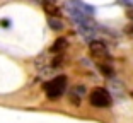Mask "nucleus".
Listing matches in <instances>:
<instances>
[{"instance_id": "obj_7", "label": "nucleus", "mask_w": 133, "mask_h": 123, "mask_svg": "<svg viewBox=\"0 0 133 123\" xmlns=\"http://www.w3.org/2000/svg\"><path fill=\"white\" fill-rule=\"evenodd\" d=\"M97 68H99V72H101L104 77H113V75H114V70H113V67H111V65L99 63V65H97Z\"/></svg>"}, {"instance_id": "obj_6", "label": "nucleus", "mask_w": 133, "mask_h": 123, "mask_svg": "<svg viewBox=\"0 0 133 123\" xmlns=\"http://www.w3.org/2000/svg\"><path fill=\"white\" fill-rule=\"evenodd\" d=\"M66 46H68V41H66L65 38H58L55 43L51 44L50 51H51V53H56V55H58V53H63V51H65Z\"/></svg>"}, {"instance_id": "obj_1", "label": "nucleus", "mask_w": 133, "mask_h": 123, "mask_svg": "<svg viewBox=\"0 0 133 123\" xmlns=\"http://www.w3.org/2000/svg\"><path fill=\"white\" fill-rule=\"evenodd\" d=\"M66 82H68V79H66L65 75H58V77H55V79L48 80V82L44 84L46 98H48V99H51V101L62 98L63 92H65V89H66Z\"/></svg>"}, {"instance_id": "obj_5", "label": "nucleus", "mask_w": 133, "mask_h": 123, "mask_svg": "<svg viewBox=\"0 0 133 123\" xmlns=\"http://www.w3.org/2000/svg\"><path fill=\"white\" fill-rule=\"evenodd\" d=\"M43 9L48 14V17H51V19H60L62 17V10H60V7L56 4H44Z\"/></svg>"}, {"instance_id": "obj_11", "label": "nucleus", "mask_w": 133, "mask_h": 123, "mask_svg": "<svg viewBox=\"0 0 133 123\" xmlns=\"http://www.w3.org/2000/svg\"><path fill=\"white\" fill-rule=\"evenodd\" d=\"M0 24H2V26H10V21H7V19H4V21H0Z\"/></svg>"}, {"instance_id": "obj_2", "label": "nucleus", "mask_w": 133, "mask_h": 123, "mask_svg": "<svg viewBox=\"0 0 133 123\" xmlns=\"http://www.w3.org/2000/svg\"><path fill=\"white\" fill-rule=\"evenodd\" d=\"M89 101H90V104L94 108H109L111 106V103H113V98H111V94H109V91L108 89H104V87H96V89H92L90 91V94H89Z\"/></svg>"}, {"instance_id": "obj_10", "label": "nucleus", "mask_w": 133, "mask_h": 123, "mask_svg": "<svg viewBox=\"0 0 133 123\" xmlns=\"http://www.w3.org/2000/svg\"><path fill=\"white\" fill-rule=\"evenodd\" d=\"M126 17H128V19H133V7L126 10Z\"/></svg>"}, {"instance_id": "obj_3", "label": "nucleus", "mask_w": 133, "mask_h": 123, "mask_svg": "<svg viewBox=\"0 0 133 123\" xmlns=\"http://www.w3.org/2000/svg\"><path fill=\"white\" fill-rule=\"evenodd\" d=\"M89 48H90V53H92L94 56H106V58H109L108 44H106L102 40H92L89 43Z\"/></svg>"}, {"instance_id": "obj_12", "label": "nucleus", "mask_w": 133, "mask_h": 123, "mask_svg": "<svg viewBox=\"0 0 133 123\" xmlns=\"http://www.w3.org/2000/svg\"><path fill=\"white\" fill-rule=\"evenodd\" d=\"M126 33H128V34H131V33H133V26H128V28H126Z\"/></svg>"}, {"instance_id": "obj_13", "label": "nucleus", "mask_w": 133, "mask_h": 123, "mask_svg": "<svg viewBox=\"0 0 133 123\" xmlns=\"http://www.w3.org/2000/svg\"><path fill=\"white\" fill-rule=\"evenodd\" d=\"M126 2H133V0H126Z\"/></svg>"}, {"instance_id": "obj_4", "label": "nucleus", "mask_w": 133, "mask_h": 123, "mask_svg": "<svg viewBox=\"0 0 133 123\" xmlns=\"http://www.w3.org/2000/svg\"><path fill=\"white\" fill-rule=\"evenodd\" d=\"M82 96H85V89H84L82 86H77V87H74V89L70 91V94H68V99H70L72 104L78 106V104H80V101H82Z\"/></svg>"}, {"instance_id": "obj_8", "label": "nucleus", "mask_w": 133, "mask_h": 123, "mask_svg": "<svg viewBox=\"0 0 133 123\" xmlns=\"http://www.w3.org/2000/svg\"><path fill=\"white\" fill-rule=\"evenodd\" d=\"M48 26H50L53 31H62L63 29V22L60 19H51V17H48Z\"/></svg>"}, {"instance_id": "obj_9", "label": "nucleus", "mask_w": 133, "mask_h": 123, "mask_svg": "<svg viewBox=\"0 0 133 123\" xmlns=\"http://www.w3.org/2000/svg\"><path fill=\"white\" fill-rule=\"evenodd\" d=\"M34 2H38V4L44 5V4H56V0H34Z\"/></svg>"}]
</instances>
